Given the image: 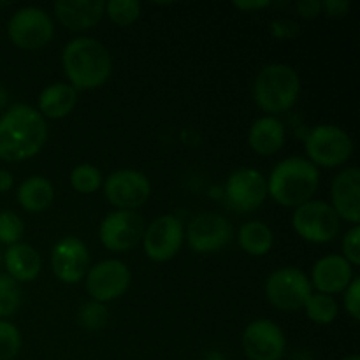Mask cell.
Returning <instances> with one entry per match:
<instances>
[{"label":"cell","mask_w":360,"mask_h":360,"mask_svg":"<svg viewBox=\"0 0 360 360\" xmlns=\"http://www.w3.org/2000/svg\"><path fill=\"white\" fill-rule=\"evenodd\" d=\"M248 144L255 153L271 157L285 144V125L276 116H260L248 132Z\"/></svg>","instance_id":"obj_21"},{"label":"cell","mask_w":360,"mask_h":360,"mask_svg":"<svg viewBox=\"0 0 360 360\" xmlns=\"http://www.w3.org/2000/svg\"><path fill=\"white\" fill-rule=\"evenodd\" d=\"M341 360H360V357H359V355H348V357H345Z\"/></svg>","instance_id":"obj_41"},{"label":"cell","mask_w":360,"mask_h":360,"mask_svg":"<svg viewBox=\"0 0 360 360\" xmlns=\"http://www.w3.org/2000/svg\"><path fill=\"white\" fill-rule=\"evenodd\" d=\"M292 227L304 241L323 245L336 238L341 220L329 202L311 199L295 207L292 214Z\"/></svg>","instance_id":"obj_7"},{"label":"cell","mask_w":360,"mask_h":360,"mask_svg":"<svg viewBox=\"0 0 360 360\" xmlns=\"http://www.w3.org/2000/svg\"><path fill=\"white\" fill-rule=\"evenodd\" d=\"M348 9H350V2L348 0H326V2H322V11H326L329 16L334 18L345 16L348 13Z\"/></svg>","instance_id":"obj_36"},{"label":"cell","mask_w":360,"mask_h":360,"mask_svg":"<svg viewBox=\"0 0 360 360\" xmlns=\"http://www.w3.org/2000/svg\"><path fill=\"white\" fill-rule=\"evenodd\" d=\"M7 274L18 283L34 281L41 274L42 260L37 250L27 243H16L4 253Z\"/></svg>","instance_id":"obj_20"},{"label":"cell","mask_w":360,"mask_h":360,"mask_svg":"<svg viewBox=\"0 0 360 360\" xmlns=\"http://www.w3.org/2000/svg\"><path fill=\"white\" fill-rule=\"evenodd\" d=\"M308 160L316 167H340L354 153L350 134L338 125L315 127L304 141Z\"/></svg>","instance_id":"obj_5"},{"label":"cell","mask_w":360,"mask_h":360,"mask_svg":"<svg viewBox=\"0 0 360 360\" xmlns=\"http://www.w3.org/2000/svg\"><path fill=\"white\" fill-rule=\"evenodd\" d=\"M301 79L294 67L287 63H269L264 67L253 83V98L269 116L288 111L297 102Z\"/></svg>","instance_id":"obj_4"},{"label":"cell","mask_w":360,"mask_h":360,"mask_svg":"<svg viewBox=\"0 0 360 360\" xmlns=\"http://www.w3.org/2000/svg\"><path fill=\"white\" fill-rule=\"evenodd\" d=\"M234 6L238 7V9H243V11H259V9H266V7L271 6L269 0H239V2H234Z\"/></svg>","instance_id":"obj_37"},{"label":"cell","mask_w":360,"mask_h":360,"mask_svg":"<svg viewBox=\"0 0 360 360\" xmlns=\"http://www.w3.org/2000/svg\"><path fill=\"white\" fill-rule=\"evenodd\" d=\"M21 304V290L18 281L9 274H0V320L14 315Z\"/></svg>","instance_id":"obj_27"},{"label":"cell","mask_w":360,"mask_h":360,"mask_svg":"<svg viewBox=\"0 0 360 360\" xmlns=\"http://www.w3.org/2000/svg\"><path fill=\"white\" fill-rule=\"evenodd\" d=\"M14 185V176L11 174L6 169H0V192H7L13 188Z\"/></svg>","instance_id":"obj_38"},{"label":"cell","mask_w":360,"mask_h":360,"mask_svg":"<svg viewBox=\"0 0 360 360\" xmlns=\"http://www.w3.org/2000/svg\"><path fill=\"white\" fill-rule=\"evenodd\" d=\"M304 311L311 322L319 323V326H329L336 320L340 308L333 295L316 292V294L309 295V299L306 301Z\"/></svg>","instance_id":"obj_25"},{"label":"cell","mask_w":360,"mask_h":360,"mask_svg":"<svg viewBox=\"0 0 360 360\" xmlns=\"http://www.w3.org/2000/svg\"><path fill=\"white\" fill-rule=\"evenodd\" d=\"M295 9H297V13L301 14L302 18L311 20V18H316L322 13V2H320V0H299V2L295 4Z\"/></svg>","instance_id":"obj_35"},{"label":"cell","mask_w":360,"mask_h":360,"mask_svg":"<svg viewBox=\"0 0 360 360\" xmlns=\"http://www.w3.org/2000/svg\"><path fill=\"white\" fill-rule=\"evenodd\" d=\"M143 217L136 211L118 210L109 213L98 229L101 243L111 252H129L136 248L144 234Z\"/></svg>","instance_id":"obj_13"},{"label":"cell","mask_w":360,"mask_h":360,"mask_svg":"<svg viewBox=\"0 0 360 360\" xmlns=\"http://www.w3.org/2000/svg\"><path fill=\"white\" fill-rule=\"evenodd\" d=\"M51 269L63 283H79L90 269V253L86 245L76 236H67L56 241L51 250Z\"/></svg>","instance_id":"obj_16"},{"label":"cell","mask_w":360,"mask_h":360,"mask_svg":"<svg viewBox=\"0 0 360 360\" xmlns=\"http://www.w3.org/2000/svg\"><path fill=\"white\" fill-rule=\"evenodd\" d=\"M7 34L14 46L21 49L44 48L55 35L51 16L41 7H21L11 16Z\"/></svg>","instance_id":"obj_8"},{"label":"cell","mask_w":360,"mask_h":360,"mask_svg":"<svg viewBox=\"0 0 360 360\" xmlns=\"http://www.w3.org/2000/svg\"><path fill=\"white\" fill-rule=\"evenodd\" d=\"M143 248L153 262H167L174 259L185 241V229L174 214H162L155 218L143 234Z\"/></svg>","instance_id":"obj_10"},{"label":"cell","mask_w":360,"mask_h":360,"mask_svg":"<svg viewBox=\"0 0 360 360\" xmlns=\"http://www.w3.org/2000/svg\"><path fill=\"white\" fill-rule=\"evenodd\" d=\"M18 204L28 213H42L55 199V188L44 176H30L18 186Z\"/></svg>","instance_id":"obj_23"},{"label":"cell","mask_w":360,"mask_h":360,"mask_svg":"<svg viewBox=\"0 0 360 360\" xmlns=\"http://www.w3.org/2000/svg\"><path fill=\"white\" fill-rule=\"evenodd\" d=\"M105 13L120 27H127L141 16V4L137 0H109L105 2Z\"/></svg>","instance_id":"obj_28"},{"label":"cell","mask_w":360,"mask_h":360,"mask_svg":"<svg viewBox=\"0 0 360 360\" xmlns=\"http://www.w3.org/2000/svg\"><path fill=\"white\" fill-rule=\"evenodd\" d=\"M108 308H105V304L97 301H90L86 304H83L79 313H77V322L86 330H101L108 323Z\"/></svg>","instance_id":"obj_29"},{"label":"cell","mask_w":360,"mask_h":360,"mask_svg":"<svg viewBox=\"0 0 360 360\" xmlns=\"http://www.w3.org/2000/svg\"><path fill=\"white\" fill-rule=\"evenodd\" d=\"M48 139L41 112L28 104H14L0 116V158L23 162L35 157Z\"/></svg>","instance_id":"obj_1"},{"label":"cell","mask_w":360,"mask_h":360,"mask_svg":"<svg viewBox=\"0 0 360 360\" xmlns=\"http://www.w3.org/2000/svg\"><path fill=\"white\" fill-rule=\"evenodd\" d=\"M320 185V172L304 157H288L274 165L267 179V195L285 207H299L313 199Z\"/></svg>","instance_id":"obj_3"},{"label":"cell","mask_w":360,"mask_h":360,"mask_svg":"<svg viewBox=\"0 0 360 360\" xmlns=\"http://www.w3.org/2000/svg\"><path fill=\"white\" fill-rule=\"evenodd\" d=\"M232 225L225 217L204 213L193 218L185 232V239L195 253L206 255L224 250L232 241Z\"/></svg>","instance_id":"obj_14"},{"label":"cell","mask_w":360,"mask_h":360,"mask_svg":"<svg viewBox=\"0 0 360 360\" xmlns=\"http://www.w3.org/2000/svg\"><path fill=\"white\" fill-rule=\"evenodd\" d=\"M204 360H225V357L224 354H220V352H210Z\"/></svg>","instance_id":"obj_39"},{"label":"cell","mask_w":360,"mask_h":360,"mask_svg":"<svg viewBox=\"0 0 360 360\" xmlns=\"http://www.w3.org/2000/svg\"><path fill=\"white\" fill-rule=\"evenodd\" d=\"M62 65L70 86L94 90L109 79L112 70L111 53L94 37L72 39L63 48Z\"/></svg>","instance_id":"obj_2"},{"label":"cell","mask_w":360,"mask_h":360,"mask_svg":"<svg viewBox=\"0 0 360 360\" xmlns=\"http://www.w3.org/2000/svg\"><path fill=\"white\" fill-rule=\"evenodd\" d=\"M77 102V90L69 83H53L39 95V112L46 118H65Z\"/></svg>","instance_id":"obj_22"},{"label":"cell","mask_w":360,"mask_h":360,"mask_svg":"<svg viewBox=\"0 0 360 360\" xmlns=\"http://www.w3.org/2000/svg\"><path fill=\"white\" fill-rule=\"evenodd\" d=\"M102 185L108 202L118 210H137L146 204L151 195L150 179L136 169H120L111 172Z\"/></svg>","instance_id":"obj_11"},{"label":"cell","mask_w":360,"mask_h":360,"mask_svg":"<svg viewBox=\"0 0 360 360\" xmlns=\"http://www.w3.org/2000/svg\"><path fill=\"white\" fill-rule=\"evenodd\" d=\"M333 210L340 220L359 225L360 221V171L357 167H347L338 172L330 186Z\"/></svg>","instance_id":"obj_17"},{"label":"cell","mask_w":360,"mask_h":360,"mask_svg":"<svg viewBox=\"0 0 360 360\" xmlns=\"http://www.w3.org/2000/svg\"><path fill=\"white\" fill-rule=\"evenodd\" d=\"M102 179L98 167L91 164H79L70 172V185L79 193H94L102 186Z\"/></svg>","instance_id":"obj_26"},{"label":"cell","mask_w":360,"mask_h":360,"mask_svg":"<svg viewBox=\"0 0 360 360\" xmlns=\"http://www.w3.org/2000/svg\"><path fill=\"white\" fill-rule=\"evenodd\" d=\"M21 350V334L14 323L0 320V360H13Z\"/></svg>","instance_id":"obj_31"},{"label":"cell","mask_w":360,"mask_h":360,"mask_svg":"<svg viewBox=\"0 0 360 360\" xmlns=\"http://www.w3.org/2000/svg\"><path fill=\"white\" fill-rule=\"evenodd\" d=\"M239 246L252 257H264L274 245V234L267 224L260 220L246 221L238 232Z\"/></svg>","instance_id":"obj_24"},{"label":"cell","mask_w":360,"mask_h":360,"mask_svg":"<svg viewBox=\"0 0 360 360\" xmlns=\"http://www.w3.org/2000/svg\"><path fill=\"white\" fill-rule=\"evenodd\" d=\"M299 34V25L292 20H276L271 23V35L276 39H294Z\"/></svg>","instance_id":"obj_34"},{"label":"cell","mask_w":360,"mask_h":360,"mask_svg":"<svg viewBox=\"0 0 360 360\" xmlns=\"http://www.w3.org/2000/svg\"><path fill=\"white\" fill-rule=\"evenodd\" d=\"M343 257L352 267L360 266V227L354 225L343 238Z\"/></svg>","instance_id":"obj_32"},{"label":"cell","mask_w":360,"mask_h":360,"mask_svg":"<svg viewBox=\"0 0 360 360\" xmlns=\"http://www.w3.org/2000/svg\"><path fill=\"white\" fill-rule=\"evenodd\" d=\"M0 260H2V252H0Z\"/></svg>","instance_id":"obj_42"},{"label":"cell","mask_w":360,"mask_h":360,"mask_svg":"<svg viewBox=\"0 0 360 360\" xmlns=\"http://www.w3.org/2000/svg\"><path fill=\"white\" fill-rule=\"evenodd\" d=\"M132 274L125 262L116 259L102 260L90 267L84 276V285L91 301L105 302L116 301L129 290Z\"/></svg>","instance_id":"obj_9"},{"label":"cell","mask_w":360,"mask_h":360,"mask_svg":"<svg viewBox=\"0 0 360 360\" xmlns=\"http://www.w3.org/2000/svg\"><path fill=\"white\" fill-rule=\"evenodd\" d=\"M229 206L238 213H252L267 199V179L257 169L241 167L229 176L225 183Z\"/></svg>","instance_id":"obj_12"},{"label":"cell","mask_w":360,"mask_h":360,"mask_svg":"<svg viewBox=\"0 0 360 360\" xmlns=\"http://www.w3.org/2000/svg\"><path fill=\"white\" fill-rule=\"evenodd\" d=\"M25 234V224L14 211H0V243L13 246Z\"/></svg>","instance_id":"obj_30"},{"label":"cell","mask_w":360,"mask_h":360,"mask_svg":"<svg viewBox=\"0 0 360 360\" xmlns=\"http://www.w3.org/2000/svg\"><path fill=\"white\" fill-rule=\"evenodd\" d=\"M354 280V267L343 255H326L319 259L311 271V287L320 294L333 295L347 290Z\"/></svg>","instance_id":"obj_18"},{"label":"cell","mask_w":360,"mask_h":360,"mask_svg":"<svg viewBox=\"0 0 360 360\" xmlns=\"http://www.w3.org/2000/svg\"><path fill=\"white\" fill-rule=\"evenodd\" d=\"M105 13L102 0H58L55 14L63 27L74 32H83L95 27Z\"/></svg>","instance_id":"obj_19"},{"label":"cell","mask_w":360,"mask_h":360,"mask_svg":"<svg viewBox=\"0 0 360 360\" xmlns=\"http://www.w3.org/2000/svg\"><path fill=\"white\" fill-rule=\"evenodd\" d=\"M7 104V91L0 86V109Z\"/></svg>","instance_id":"obj_40"},{"label":"cell","mask_w":360,"mask_h":360,"mask_svg":"<svg viewBox=\"0 0 360 360\" xmlns=\"http://www.w3.org/2000/svg\"><path fill=\"white\" fill-rule=\"evenodd\" d=\"M345 309L354 320H360V280L354 278L352 283L348 285L347 290L343 292Z\"/></svg>","instance_id":"obj_33"},{"label":"cell","mask_w":360,"mask_h":360,"mask_svg":"<svg viewBox=\"0 0 360 360\" xmlns=\"http://www.w3.org/2000/svg\"><path fill=\"white\" fill-rule=\"evenodd\" d=\"M241 341L245 355L250 360H281L287 350L283 330L269 319L248 323Z\"/></svg>","instance_id":"obj_15"},{"label":"cell","mask_w":360,"mask_h":360,"mask_svg":"<svg viewBox=\"0 0 360 360\" xmlns=\"http://www.w3.org/2000/svg\"><path fill=\"white\" fill-rule=\"evenodd\" d=\"M311 294V281L297 267H280L266 281L267 301L281 311H299Z\"/></svg>","instance_id":"obj_6"}]
</instances>
